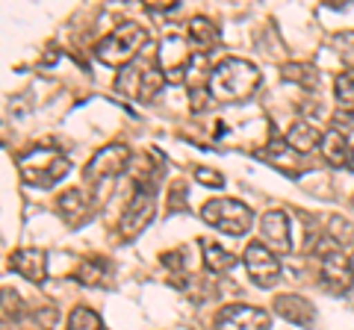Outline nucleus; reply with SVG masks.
<instances>
[{"label": "nucleus", "instance_id": "f257e3e1", "mask_svg": "<svg viewBox=\"0 0 354 330\" xmlns=\"http://www.w3.org/2000/svg\"><path fill=\"white\" fill-rule=\"evenodd\" d=\"M260 68L248 59L239 57H227L221 59L213 71H209L207 89L213 95V101L218 104H239L248 101V97L260 89Z\"/></svg>", "mask_w": 354, "mask_h": 330}, {"label": "nucleus", "instance_id": "f03ea898", "mask_svg": "<svg viewBox=\"0 0 354 330\" xmlns=\"http://www.w3.org/2000/svg\"><path fill=\"white\" fill-rule=\"evenodd\" d=\"M18 168H21V177H24L30 186L50 189V186H57L65 174H68L71 165L59 153V148L36 145V148H30L24 157L18 159Z\"/></svg>", "mask_w": 354, "mask_h": 330}, {"label": "nucleus", "instance_id": "7ed1b4c3", "mask_svg": "<svg viewBox=\"0 0 354 330\" xmlns=\"http://www.w3.org/2000/svg\"><path fill=\"white\" fill-rule=\"evenodd\" d=\"M145 45H148V30L127 21V24H118L101 45H97L95 57L104 65H113V68H127L130 62H136V57Z\"/></svg>", "mask_w": 354, "mask_h": 330}, {"label": "nucleus", "instance_id": "20e7f679", "mask_svg": "<svg viewBox=\"0 0 354 330\" xmlns=\"http://www.w3.org/2000/svg\"><path fill=\"white\" fill-rule=\"evenodd\" d=\"M201 218L209 227H216L227 236H245L251 230L254 213L242 201H234V197H209L201 206Z\"/></svg>", "mask_w": 354, "mask_h": 330}, {"label": "nucleus", "instance_id": "39448f33", "mask_svg": "<svg viewBox=\"0 0 354 330\" xmlns=\"http://www.w3.org/2000/svg\"><path fill=\"white\" fill-rule=\"evenodd\" d=\"M165 86V77L160 74L157 65H139V62H130L127 68H121L118 80H115V89L127 97H136V101H153Z\"/></svg>", "mask_w": 354, "mask_h": 330}, {"label": "nucleus", "instance_id": "423d86ee", "mask_svg": "<svg viewBox=\"0 0 354 330\" xmlns=\"http://www.w3.org/2000/svg\"><path fill=\"white\" fill-rule=\"evenodd\" d=\"M192 65L189 41L183 36H165L157 50V68L165 77V83H180Z\"/></svg>", "mask_w": 354, "mask_h": 330}, {"label": "nucleus", "instance_id": "0eeeda50", "mask_svg": "<svg viewBox=\"0 0 354 330\" xmlns=\"http://www.w3.org/2000/svg\"><path fill=\"white\" fill-rule=\"evenodd\" d=\"M242 266H245L248 278L260 286V289H269V286L278 283L281 278V262H278V254L269 251L263 242H251L242 254Z\"/></svg>", "mask_w": 354, "mask_h": 330}, {"label": "nucleus", "instance_id": "6e6552de", "mask_svg": "<svg viewBox=\"0 0 354 330\" xmlns=\"http://www.w3.org/2000/svg\"><path fill=\"white\" fill-rule=\"evenodd\" d=\"M151 222H153V186H136V192H133L127 210L118 222V233L124 239H133Z\"/></svg>", "mask_w": 354, "mask_h": 330}, {"label": "nucleus", "instance_id": "1a4fd4ad", "mask_svg": "<svg viewBox=\"0 0 354 330\" xmlns=\"http://www.w3.org/2000/svg\"><path fill=\"white\" fill-rule=\"evenodd\" d=\"M127 162H130V148L127 145H106V148L97 151L92 159H88L83 177L88 183L113 180V177H118V174L127 168Z\"/></svg>", "mask_w": 354, "mask_h": 330}, {"label": "nucleus", "instance_id": "9d476101", "mask_svg": "<svg viewBox=\"0 0 354 330\" xmlns=\"http://www.w3.org/2000/svg\"><path fill=\"white\" fill-rule=\"evenodd\" d=\"M319 278L328 286L330 292H348L354 283V269H351V257H346L337 248H325L322 257H319Z\"/></svg>", "mask_w": 354, "mask_h": 330}, {"label": "nucleus", "instance_id": "9b49d317", "mask_svg": "<svg viewBox=\"0 0 354 330\" xmlns=\"http://www.w3.org/2000/svg\"><path fill=\"white\" fill-rule=\"evenodd\" d=\"M216 330H272V316L251 304H230L218 313Z\"/></svg>", "mask_w": 354, "mask_h": 330}, {"label": "nucleus", "instance_id": "f8f14e48", "mask_svg": "<svg viewBox=\"0 0 354 330\" xmlns=\"http://www.w3.org/2000/svg\"><path fill=\"white\" fill-rule=\"evenodd\" d=\"M260 230H263V245L274 251V254H290L292 242H290V218L283 210H269L260 218Z\"/></svg>", "mask_w": 354, "mask_h": 330}, {"label": "nucleus", "instance_id": "ddd939ff", "mask_svg": "<svg viewBox=\"0 0 354 330\" xmlns=\"http://www.w3.org/2000/svg\"><path fill=\"white\" fill-rule=\"evenodd\" d=\"M322 157L328 165H337V168H354V142L346 130L330 127L322 133Z\"/></svg>", "mask_w": 354, "mask_h": 330}, {"label": "nucleus", "instance_id": "4468645a", "mask_svg": "<svg viewBox=\"0 0 354 330\" xmlns=\"http://www.w3.org/2000/svg\"><path fill=\"white\" fill-rule=\"evenodd\" d=\"M272 310L278 313L281 318H286L290 324H298V327H310V324L316 322V310H313V304H310L307 298H301V295H295V292L274 295Z\"/></svg>", "mask_w": 354, "mask_h": 330}, {"label": "nucleus", "instance_id": "2eb2a0df", "mask_svg": "<svg viewBox=\"0 0 354 330\" xmlns=\"http://www.w3.org/2000/svg\"><path fill=\"white\" fill-rule=\"evenodd\" d=\"M59 213H62V218L68 222L71 227H80L83 222H88V218L95 215V197L88 195V192H83V189H65L62 195H59Z\"/></svg>", "mask_w": 354, "mask_h": 330}, {"label": "nucleus", "instance_id": "dca6fc26", "mask_svg": "<svg viewBox=\"0 0 354 330\" xmlns=\"http://www.w3.org/2000/svg\"><path fill=\"white\" fill-rule=\"evenodd\" d=\"M48 257H44L41 248H21L12 254V269L21 274V278H27L30 283H41L44 274H48V262H44Z\"/></svg>", "mask_w": 354, "mask_h": 330}, {"label": "nucleus", "instance_id": "f3484780", "mask_svg": "<svg viewBox=\"0 0 354 330\" xmlns=\"http://www.w3.org/2000/svg\"><path fill=\"white\" fill-rule=\"evenodd\" d=\"M283 142L292 148V153H307V151H313L316 145H322V136H319V130L310 124V121H295V124L286 130Z\"/></svg>", "mask_w": 354, "mask_h": 330}, {"label": "nucleus", "instance_id": "a211bd4d", "mask_svg": "<svg viewBox=\"0 0 354 330\" xmlns=\"http://www.w3.org/2000/svg\"><path fill=\"white\" fill-rule=\"evenodd\" d=\"M189 41L198 48V53H209L213 48H218V27L209 18H192L189 21Z\"/></svg>", "mask_w": 354, "mask_h": 330}, {"label": "nucleus", "instance_id": "6ab92c4d", "mask_svg": "<svg viewBox=\"0 0 354 330\" xmlns=\"http://www.w3.org/2000/svg\"><path fill=\"white\" fill-rule=\"evenodd\" d=\"M201 251H204V266L213 271V274H225V271H230V269L236 266V257L230 254V251L221 248L218 242L204 239L201 242Z\"/></svg>", "mask_w": 354, "mask_h": 330}, {"label": "nucleus", "instance_id": "aec40b11", "mask_svg": "<svg viewBox=\"0 0 354 330\" xmlns=\"http://www.w3.org/2000/svg\"><path fill=\"white\" fill-rule=\"evenodd\" d=\"M281 71H283V80L298 83V86H304V89H316L319 86V71L307 62H290V65H283Z\"/></svg>", "mask_w": 354, "mask_h": 330}, {"label": "nucleus", "instance_id": "412c9836", "mask_svg": "<svg viewBox=\"0 0 354 330\" xmlns=\"http://www.w3.org/2000/svg\"><path fill=\"white\" fill-rule=\"evenodd\" d=\"M334 95H337V104L346 115H354V68H346L337 83H334Z\"/></svg>", "mask_w": 354, "mask_h": 330}, {"label": "nucleus", "instance_id": "4be33fe9", "mask_svg": "<svg viewBox=\"0 0 354 330\" xmlns=\"http://www.w3.org/2000/svg\"><path fill=\"white\" fill-rule=\"evenodd\" d=\"M77 278H80L86 286H104V280L109 278L106 260H88V262H83L80 271H77Z\"/></svg>", "mask_w": 354, "mask_h": 330}, {"label": "nucleus", "instance_id": "5701e85b", "mask_svg": "<svg viewBox=\"0 0 354 330\" xmlns=\"http://www.w3.org/2000/svg\"><path fill=\"white\" fill-rule=\"evenodd\" d=\"M68 330H104V322L95 310L77 307V310H71V316H68Z\"/></svg>", "mask_w": 354, "mask_h": 330}, {"label": "nucleus", "instance_id": "b1692460", "mask_svg": "<svg viewBox=\"0 0 354 330\" xmlns=\"http://www.w3.org/2000/svg\"><path fill=\"white\" fill-rule=\"evenodd\" d=\"M53 322H57V313L50 310H36V313H24L21 316V327L24 330H53Z\"/></svg>", "mask_w": 354, "mask_h": 330}, {"label": "nucleus", "instance_id": "393cba45", "mask_svg": "<svg viewBox=\"0 0 354 330\" xmlns=\"http://www.w3.org/2000/svg\"><path fill=\"white\" fill-rule=\"evenodd\" d=\"M330 233H334V239L339 242V245H348V242H354V224H348L346 218H330Z\"/></svg>", "mask_w": 354, "mask_h": 330}, {"label": "nucleus", "instance_id": "a878e982", "mask_svg": "<svg viewBox=\"0 0 354 330\" xmlns=\"http://www.w3.org/2000/svg\"><path fill=\"white\" fill-rule=\"evenodd\" d=\"M0 295H3V318H9V316L21 318V316H24V313H21V298L12 289H9V286H3V292H0Z\"/></svg>", "mask_w": 354, "mask_h": 330}, {"label": "nucleus", "instance_id": "bb28decb", "mask_svg": "<svg viewBox=\"0 0 354 330\" xmlns=\"http://www.w3.org/2000/svg\"><path fill=\"white\" fill-rule=\"evenodd\" d=\"M195 180L198 183H204V186H225V177H221V174H216L213 168H195Z\"/></svg>", "mask_w": 354, "mask_h": 330}, {"label": "nucleus", "instance_id": "cd10ccee", "mask_svg": "<svg viewBox=\"0 0 354 330\" xmlns=\"http://www.w3.org/2000/svg\"><path fill=\"white\" fill-rule=\"evenodd\" d=\"M351 269H354V254H351Z\"/></svg>", "mask_w": 354, "mask_h": 330}]
</instances>
